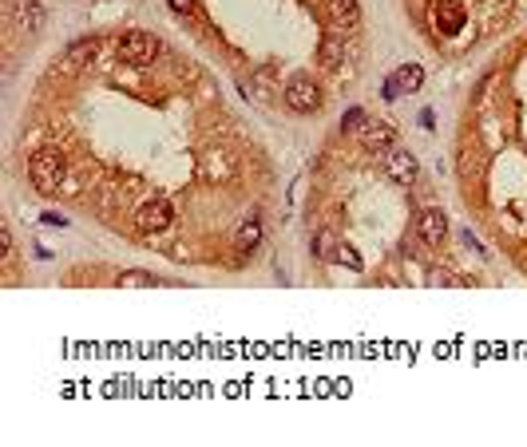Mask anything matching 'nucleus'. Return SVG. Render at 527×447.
Masks as SVG:
<instances>
[{
  "instance_id": "2",
  "label": "nucleus",
  "mask_w": 527,
  "mask_h": 447,
  "mask_svg": "<svg viewBox=\"0 0 527 447\" xmlns=\"http://www.w3.org/2000/svg\"><path fill=\"white\" fill-rule=\"evenodd\" d=\"M155 56H159V40L151 32H127L119 40V60L123 64L143 67V64H155Z\"/></svg>"
},
{
  "instance_id": "7",
  "label": "nucleus",
  "mask_w": 527,
  "mask_h": 447,
  "mask_svg": "<svg viewBox=\"0 0 527 447\" xmlns=\"http://www.w3.org/2000/svg\"><path fill=\"white\" fill-rule=\"evenodd\" d=\"M416 230H420V241H424V246L440 250L444 238H448V218L440 214V210H424V214L416 218Z\"/></svg>"
},
{
  "instance_id": "5",
  "label": "nucleus",
  "mask_w": 527,
  "mask_h": 447,
  "mask_svg": "<svg viewBox=\"0 0 527 447\" xmlns=\"http://www.w3.org/2000/svg\"><path fill=\"white\" fill-rule=\"evenodd\" d=\"M384 166H389V178H393V182H400V186H413L416 178H420V162H416V155H409V151H397V146L389 151V162H384Z\"/></svg>"
},
{
  "instance_id": "17",
  "label": "nucleus",
  "mask_w": 527,
  "mask_h": 447,
  "mask_svg": "<svg viewBox=\"0 0 527 447\" xmlns=\"http://www.w3.org/2000/svg\"><path fill=\"white\" fill-rule=\"evenodd\" d=\"M337 261H341V265H349V270H361V254L353 250L349 241H341V250H337Z\"/></svg>"
},
{
  "instance_id": "16",
  "label": "nucleus",
  "mask_w": 527,
  "mask_h": 447,
  "mask_svg": "<svg viewBox=\"0 0 527 447\" xmlns=\"http://www.w3.org/2000/svg\"><path fill=\"white\" fill-rule=\"evenodd\" d=\"M341 60H345V48L337 44L333 36H325V40H321V64H325V67H337Z\"/></svg>"
},
{
  "instance_id": "4",
  "label": "nucleus",
  "mask_w": 527,
  "mask_h": 447,
  "mask_svg": "<svg viewBox=\"0 0 527 447\" xmlns=\"http://www.w3.org/2000/svg\"><path fill=\"white\" fill-rule=\"evenodd\" d=\"M171 222H175V210H171V202H167V198H151V202H143V206H139V214H135L139 234H163Z\"/></svg>"
},
{
  "instance_id": "19",
  "label": "nucleus",
  "mask_w": 527,
  "mask_h": 447,
  "mask_svg": "<svg viewBox=\"0 0 527 447\" xmlns=\"http://www.w3.org/2000/svg\"><path fill=\"white\" fill-rule=\"evenodd\" d=\"M167 4L175 8L178 17H191V12H194V0H167Z\"/></svg>"
},
{
  "instance_id": "3",
  "label": "nucleus",
  "mask_w": 527,
  "mask_h": 447,
  "mask_svg": "<svg viewBox=\"0 0 527 447\" xmlns=\"http://www.w3.org/2000/svg\"><path fill=\"white\" fill-rule=\"evenodd\" d=\"M286 107L298 115H313L321 107V87L313 80H305V76H298V80H289L286 87Z\"/></svg>"
},
{
  "instance_id": "8",
  "label": "nucleus",
  "mask_w": 527,
  "mask_h": 447,
  "mask_svg": "<svg viewBox=\"0 0 527 447\" xmlns=\"http://www.w3.org/2000/svg\"><path fill=\"white\" fill-rule=\"evenodd\" d=\"M432 24H436V32L456 36L464 28V8L456 4V0H440V4L432 8Z\"/></svg>"
},
{
  "instance_id": "18",
  "label": "nucleus",
  "mask_w": 527,
  "mask_h": 447,
  "mask_svg": "<svg viewBox=\"0 0 527 447\" xmlns=\"http://www.w3.org/2000/svg\"><path fill=\"white\" fill-rule=\"evenodd\" d=\"M361 123H365V111H361V107H349V111H345V131H361Z\"/></svg>"
},
{
  "instance_id": "13",
  "label": "nucleus",
  "mask_w": 527,
  "mask_h": 447,
  "mask_svg": "<svg viewBox=\"0 0 527 447\" xmlns=\"http://www.w3.org/2000/svg\"><path fill=\"white\" fill-rule=\"evenodd\" d=\"M258 241H262V222H258V218H246V222L238 226V250L250 254V250H258Z\"/></svg>"
},
{
  "instance_id": "1",
  "label": "nucleus",
  "mask_w": 527,
  "mask_h": 447,
  "mask_svg": "<svg viewBox=\"0 0 527 447\" xmlns=\"http://www.w3.org/2000/svg\"><path fill=\"white\" fill-rule=\"evenodd\" d=\"M28 178L36 182V190L40 194H56L60 190V182L68 178V162L60 151H36L32 159H28Z\"/></svg>"
},
{
  "instance_id": "9",
  "label": "nucleus",
  "mask_w": 527,
  "mask_h": 447,
  "mask_svg": "<svg viewBox=\"0 0 527 447\" xmlns=\"http://www.w3.org/2000/svg\"><path fill=\"white\" fill-rule=\"evenodd\" d=\"M329 24H333L337 32H353V28L361 24L357 0H329Z\"/></svg>"
},
{
  "instance_id": "12",
  "label": "nucleus",
  "mask_w": 527,
  "mask_h": 447,
  "mask_svg": "<svg viewBox=\"0 0 527 447\" xmlns=\"http://www.w3.org/2000/svg\"><path fill=\"white\" fill-rule=\"evenodd\" d=\"M337 250H341V241H337L329 230H318V234H313V254H318V261H337Z\"/></svg>"
},
{
  "instance_id": "15",
  "label": "nucleus",
  "mask_w": 527,
  "mask_h": 447,
  "mask_svg": "<svg viewBox=\"0 0 527 447\" xmlns=\"http://www.w3.org/2000/svg\"><path fill=\"white\" fill-rule=\"evenodd\" d=\"M119 289H147V285H155V277L143 270H127V273H119V281H115Z\"/></svg>"
},
{
  "instance_id": "22",
  "label": "nucleus",
  "mask_w": 527,
  "mask_h": 447,
  "mask_svg": "<svg viewBox=\"0 0 527 447\" xmlns=\"http://www.w3.org/2000/svg\"><path fill=\"white\" fill-rule=\"evenodd\" d=\"M381 96H384V99H397V96H400V91H397V83H393V80H384V91H381Z\"/></svg>"
},
{
  "instance_id": "11",
  "label": "nucleus",
  "mask_w": 527,
  "mask_h": 447,
  "mask_svg": "<svg viewBox=\"0 0 527 447\" xmlns=\"http://www.w3.org/2000/svg\"><path fill=\"white\" fill-rule=\"evenodd\" d=\"M17 24H20V28H28V32H40V28H44V8H40L36 0H20Z\"/></svg>"
},
{
  "instance_id": "20",
  "label": "nucleus",
  "mask_w": 527,
  "mask_h": 447,
  "mask_svg": "<svg viewBox=\"0 0 527 447\" xmlns=\"http://www.w3.org/2000/svg\"><path fill=\"white\" fill-rule=\"evenodd\" d=\"M0 254L12 257V234H8V230H0Z\"/></svg>"
},
{
  "instance_id": "10",
  "label": "nucleus",
  "mask_w": 527,
  "mask_h": 447,
  "mask_svg": "<svg viewBox=\"0 0 527 447\" xmlns=\"http://www.w3.org/2000/svg\"><path fill=\"white\" fill-rule=\"evenodd\" d=\"M389 80L397 83V91H420V83H424V67H420V64H400Z\"/></svg>"
},
{
  "instance_id": "6",
  "label": "nucleus",
  "mask_w": 527,
  "mask_h": 447,
  "mask_svg": "<svg viewBox=\"0 0 527 447\" xmlns=\"http://www.w3.org/2000/svg\"><path fill=\"white\" fill-rule=\"evenodd\" d=\"M397 143V131L381 123V119H373V123H361V146L365 151H377V155H389Z\"/></svg>"
},
{
  "instance_id": "21",
  "label": "nucleus",
  "mask_w": 527,
  "mask_h": 447,
  "mask_svg": "<svg viewBox=\"0 0 527 447\" xmlns=\"http://www.w3.org/2000/svg\"><path fill=\"white\" fill-rule=\"evenodd\" d=\"M40 222H44V226H64L68 218H60V214H56V210H48V214H40Z\"/></svg>"
},
{
  "instance_id": "14",
  "label": "nucleus",
  "mask_w": 527,
  "mask_h": 447,
  "mask_svg": "<svg viewBox=\"0 0 527 447\" xmlns=\"http://www.w3.org/2000/svg\"><path fill=\"white\" fill-rule=\"evenodd\" d=\"M92 56H96V40H76V44L68 48L64 60H68V67H83Z\"/></svg>"
}]
</instances>
